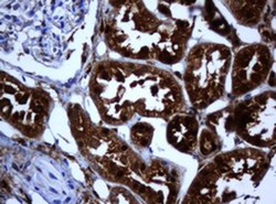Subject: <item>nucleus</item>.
<instances>
[{
	"label": "nucleus",
	"instance_id": "2",
	"mask_svg": "<svg viewBox=\"0 0 276 204\" xmlns=\"http://www.w3.org/2000/svg\"><path fill=\"white\" fill-rule=\"evenodd\" d=\"M217 148V139L208 131H203L201 139V150L203 154H210Z\"/></svg>",
	"mask_w": 276,
	"mask_h": 204
},
{
	"label": "nucleus",
	"instance_id": "1",
	"mask_svg": "<svg viewBox=\"0 0 276 204\" xmlns=\"http://www.w3.org/2000/svg\"><path fill=\"white\" fill-rule=\"evenodd\" d=\"M151 127L145 125V124H138L133 129L134 141L141 146H146L150 139Z\"/></svg>",
	"mask_w": 276,
	"mask_h": 204
}]
</instances>
